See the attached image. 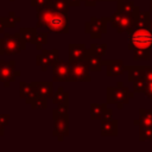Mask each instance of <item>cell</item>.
<instances>
[{"instance_id": "cell-32", "label": "cell", "mask_w": 152, "mask_h": 152, "mask_svg": "<svg viewBox=\"0 0 152 152\" xmlns=\"http://www.w3.org/2000/svg\"><path fill=\"white\" fill-rule=\"evenodd\" d=\"M151 27H152V21H151Z\"/></svg>"}, {"instance_id": "cell-20", "label": "cell", "mask_w": 152, "mask_h": 152, "mask_svg": "<svg viewBox=\"0 0 152 152\" xmlns=\"http://www.w3.org/2000/svg\"><path fill=\"white\" fill-rule=\"evenodd\" d=\"M121 5H122V6H121V8H120V10H121L122 12H129V13H131L133 10H137V8L134 7L133 2H131V1H128V0L122 1V2H121Z\"/></svg>"}, {"instance_id": "cell-6", "label": "cell", "mask_w": 152, "mask_h": 152, "mask_svg": "<svg viewBox=\"0 0 152 152\" xmlns=\"http://www.w3.org/2000/svg\"><path fill=\"white\" fill-rule=\"evenodd\" d=\"M70 66L66 62H58L53 65V80L55 81H66L70 77Z\"/></svg>"}, {"instance_id": "cell-5", "label": "cell", "mask_w": 152, "mask_h": 152, "mask_svg": "<svg viewBox=\"0 0 152 152\" xmlns=\"http://www.w3.org/2000/svg\"><path fill=\"white\" fill-rule=\"evenodd\" d=\"M112 24L118 28V31L129 30L134 25V18L131 13L128 14L127 12H124V13L118 12L112 17Z\"/></svg>"}, {"instance_id": "cell-9", "label": "cell", "mask_w": 152, "mask_h": 152, "mask_svg": "<svg viewBox=\"0 0 152 152\" xmlns=\"http://www.w3.org/2000/svg\"><path fill=\"white\" fill-rule=\"evenodd\" d=\"M87 63L89 65V68L91 70H100L101 69V56L96 55V53H93V55H89V57L87 58Z\"/></svg>"}, {"instance_id": "cell-31", "label": "cell", "mask_w": 152, "mask_h": 152, "mask_svg": "<svg viewBox=\"0 0 152 152\" xmlns=\"http://www.w3.org/2000/svg\"><path fill=\"white\" fill-rule=\"evenodd\" d=\"M151 8H152V0H151Z\"/></svg>"}, {"instance_id": "cell-24", "label": "cell", "mask_w": 152, "mask_h": 152, "mask_svg": "<svg viewBox=\"0 0 152 152\" xmlns=\"http://www.w3.org/2000/svg\"><path fill=\"white\" fill-rule=\"evenodd\" d=\"M146 18H148V13L147 12H144V13H140V15L138 17V24H140L141 26H144L145 24H147V20Z\"/></svg>"}, {"instance_id": "cell-27", "label": "cell", "mask_w": 152, "mask_h": 152, "mask_svg": "<svg viewBox=\"0 0 152 152\" xmlns=\"http://www.w3.org/2000/svg\"><path fill=\"white\" fill-rule=\"evenodd\" d=\"M145 95L148 96V97H152V82L147 83V87L145 89Z\"/></svg>"}, {"instance_id": "cell-1", "label": "cell", "mask_w": 152, "mask_h": 152, "mask_svg": "<svg viewBox=\"0 0 152 152\" xmlns=\"http://www.w3.org/2000/svg\"><path fill=\"white\" fill-rule=\"evenodd\" d=\"M38 26H46L53 32H66L68 19L64 13L57 12L52 8L43 7L38 12Z\"/></svg>"}, {"instance_id": "cell-13", "label": "cell", "mask_w": 152, "mask_h": 152, "mask_svg": "<svg viewBox=\"0 0 152 152\" xmlns=\"http://www.w3.org/2000/svg\"><path fill=\"white\" fill-rule=\"evenodd\" d=\"M102 133L106 134H115L116 133V121H103L102 124Z\"/></svg>"}, {"instance_id": "cell-17", "label": "cell", "mask_w": 152, "mask_h": 152, "mask_svg": "<svg viewBox=\"0 0 152 152\" xmlns=\"http://www.w3.org/2000/svg\"><path fill=\"white\" fill-rule=\"evenodd\" d=\"M112 96H115V102H125L127 100V93L121 90V89H116L114 90V94Z\"/></svg>"}, {"instance_id": "cell-21", "label": "cell", "mask_w": 152, "mask_h": 152, "mask_svg": "<svg viewBox=\"0 0 152 152\" xmlns=\"http://www.w3.org/2000/svg\"><path fill=\"white\" fill-rule=\"evenodd\" d=\"M63 99L68 100V94L63 93V90L59 89L58 93L56 94V96L53 97V102H55V103H58V104H63V103H62V100H63Z\"/></svg>"}, {"instance_id": "cell-2", "label": "cell", "mask_w": 152, "mask_h": 152, "mask_svg": "<svg viewBox=\"0 0 152 152\" xmlns=\"http://www.w3.org/2000/svg\"><path fill=\"white\" fill-rule=\"evenodd\" d=\"M128 44L133 50H150L152 49V30L141 26L133 30L129 34Z\"/></svg>"}, {"instance_id": "cell-19", "label": "cell", "mask_w": 152, "mask_h": 152, "mask_svg": "<svg viewBox=\"0 0 152 152\" xmlns=\"http://www.w3.org/2000/svg\"><path fill=\"white\" fill-rule=\"evenodd\" d=\"M21 34H23V38L26 40H31V42L34 40V30H32V28L21 30Z\"/></svg>"}, {"instance_id": "cell-25", "label": "cell", "mask_w": 152, "mask_h": 152, "mask_svg": "<svg viewBox=\"0 0 152 152\" xmlns=\"http://www.w3.org/2000/svg\"><path fill=\"white\" fill-rule=\"evenodd\" d=\"M45 42H46V34H45V33L39 34L38 37L34 38V43L37 44L38 48H40V46H42V43H45Z\"/></svg>"}, {"instance_id": "cell-23", "label": "cell", "mask_w": 152, "mask_h": 152, "mask_svg": "<svg viewBox=\"0 0 152 152\" xmlns=\"http://www.w3.org/2000/svg\"><path fill=\"white\" fill-rule=\"evenodd\" d=\"M135 59L139 58H144V59H148V50H135Z\"/></svg>"}, {"instance_id": "cell-11", "label": "cell", "mask_w": 152, "mask_h": 152, "mask_svg": "<svg viewBox=\"0 0 152 152\" xmlns=\"http://www.w3.org/2000/svg\"><path fill=\"white\" fill-rule=\"evenodd\" d=\"M122 72V62H110L107 66L108 76H116Z\"/></svg>"}, {"instance_id": "cell-4", "label": "cell", "mask_w": 152, "mask_h": 152, "mask_svg": "<svg viewBox=\"0 0 152 152\" xmlns=\"http://www.w3.org/2000/svg\"><path fill=\"white\" fill-rule=\"evenodd\" d=\"M89 65L87 61H78L74 62L70 66V77L69 80L72 81H89L90 77L88 76Z\"/></svg>"}, {"instance_id": "cell-30", "label": "cell", "mask_w": 152, "mask_h": 152, "mask_svg": "<svg viewBox=\"0 0 152 152\" xmlns=\"http://www.w3.org/2000/svg\"><path fill=\"white\" fill-rule=\"evenodd\" d=\"M2 125H4V124H2V122H0V132H1V126H2Z\"/></svg>"}, {"instance_id": "cell-14", "label": "cell", "mask_w": 152, "mask_h": 152, "mask_svg": "<svg viewBox=\"0 0 152 152\" xmlns=\"http://www.w3.org/2000/svg\"><path fill=\"white\" fill-rule=\"evenodd\" d=\"M51 8L57 11V12L65 13L68 10V1L66 0H52L51 1Z\"/></svg>"}, {"instance_id": "cell-12", "label": "cell", "mask_w": 152, "mask_h": 152, "mask_svg": "<svg viewBox=\"0 0 152 152\" xmlns=\"http://www.w3.org/2000/svg\"><path fill=\"white\" fill-rule=\"evenodd\" d=\"M68 132V125H66V120L62 116H59L58 119L56 118V124H55V134H66Z\"/></svg>"}, {"instance_id": "cell-7", "label": "cell", "mask_w": 152, "mask_h": 152, "mask_svg": "<svg viewBox=\"0 0 152 152\" xmlns=\"http://www.w3.org/2000/svg\"><path fill=\"white\" fill-rule=\"evenodd\" d=\"M86 56V48L83 44H72L69 45V58L70 61L78 62Z\"/></svg>"}, {"instance_id": "cell-16", "label": "cell", "mask_w": 152, "mask_h": 152, "mask_svg": "<svg viewBox=\"0 0 152 152\" xmlns=\"http://www.w3.org/2000/svg\"><path fill=\"white\" fill-rule=\"evenodd\" d=\"M21 96L23 97H26L28 100L30 96H34L33 95V87L32 86H28V84H24L21 83Z\"/></svg>"}, {"instance_id": "cell-26", "label": "cell", "mask_w": 152, "mask_h": 152, "mask_svg": "<svg viewBox=\"0 0 152 152\" xmlns=\"http://www.w3.org/2000/svg\"><path fill=\"white\" fill-rule=\"evenodd\" d=\"M145 80L147 82H152V68H147L145 70Z\"/></svg>"}, {"instance_id": "cell-15", "label": "cell", "mask_w": 152, "mask_h": 152, "mask_svg": "<svg viewBox=\"0 0 152 152\" xmlns=\"http://www.w3.org/2000/svg\"><path fill=\"white\" fill-rule=\"evenodd\" d=\"M141 115L139 119L140 125L144 126H152V110H140Z\"/></svg>"}, {"instance_id": "cell-22", "label": "cell", "mask_w": 152, "mask_h": 152, "mask_svg": "<svg viewBox=\"0 0 152 152\" xmlns=\"http://www.w3.org/2000/svg\"><path fill=\"white\" fill-rule=\"evenodd\" d=\"M104 50H106V45L104 44H94L93 48H91V51L94 53L99 55V56H102L103 52H104Z\"/></svg>"}, {"instance_id": "cell-10", "label": "cell", "mask_w": 152, "mask_h": 152, "mask_svg": "<svg viewBox=\"0 0 152 152\" xmlns=\"http://www.w3.org/2000/svg\"><path fill=\"white\" fill-rule=\"evenodd\" d=\"M36 89H37V93L40 95V96H51L52 95V86L51 83H37L36 84Z\"/></svg>"}, {"instance_id": "cell-18", "label": "cell", "mask_w": 152, "mask_h": 152, "mask_svg": "<svg viewBox=\"0 0 152 152\" xmlns=\"http://www.w3.org/2000/svg\"><path fill=\"white\" fill-rule=\"evenodd\" d=\"M102 110H103V107L102 106H99L97 103H95L93 106V109H91V118L93 119H97V118L102 116V114H103Z\"/></svg>"}, {"instance_id": "cell-28", "label": "cell", "mask_w": 152, "mask_h": 152, "mask_svg": "<svg viewBox=\"0 0 152 152\" xmlns=\"http://www.w3.org/2000/svg\"><path fill=\"white\" fill-rule=\"evenodd\" d=\"M80 2H81V0H70V4L74 5V6H77Z\"/></svg>"}, {"instance_id": "cell-29", "label": "cell", "mask_w": 152, "mask_h": 152, "mask_svg": "<svg viewBox=\"0 0 152 152\" xmlns=\"http://www.w3.org/2000/svg\"><path fill=\"white\" fill-rule=\"evenodd\" d=\"M95 2H96V0H86V4L87 5H95Z\"/></svg>"}, {"instance_id": "cell-8", "label": "cell", "mask_w": 152, "mask_h": 152, "mask_svg": "<svg viewBox=\"0 0 152 152\" xmlns=\"http://www.w3.org/2000/svg\"><path fill=\"white\" fill-rule=\"evenodd\" d=\"M13 62L5 63L4 66H0V80L2 81H13L15 76H13Z\"/></svg>"}, {"instance_id": "cell-3", "label": "cell", "mask_w": 152, "mask_h": 152, "mask_svg": "<svg viewBox=\"0 0 152 152\" xmlns=\"http://www.w3.org/2000/svg\"><path fill=\"white\" fill-rule=\"evenodd\" d=\"M24 48L19 34H5L0 40V53H17Z\"/></svg>"}]
</instances>
